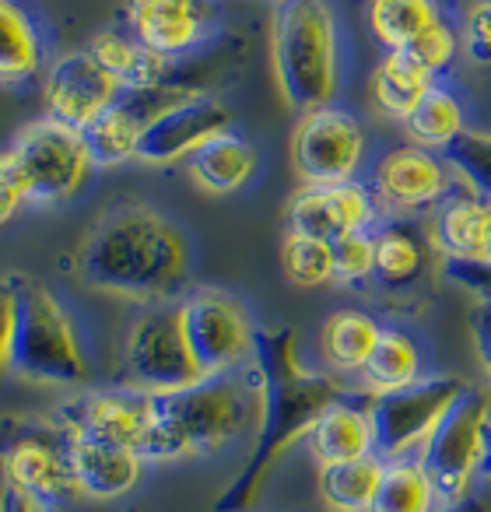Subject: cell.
I'll use <instances>...</instances> for the list:
<instances>
[{
  "label": "cell",
  "instance_id": "52a82bcc",
  "mask_svg": "<svg viewBox=\"0 0 491 512\" xmlns=\"http://www.w3.org/2000/svg\"><path fill=\"white\" fill-rule=\"evenodd\" d=\"M0 460L8 488L39 512H60L81 495L71 463V435L57 421L0 418Z\"/></svg>",
  "mask_w": 491,
  "mask_h": 512
},
{
  "label": "cell",
  "instance_id": "ab89813d",
  "mask_svg": "<svg viewBox=\"0 0 491 512\" xmlns=\"http://www.w3.org/2000/svg\"><path fill=\"white\" fill-rule=\"evenodd\" d=\"M11 330H15V278H0V376L8 372Z\"/></svg>",
  "mask_w": 491,
  "mask_h": 512
},
{
  "label": "cell",
  "instance_id": "d6a6232c",
  "mask_svg": "<svg viewBox=\"0 0 491 512\" xmlns=\"http://www.w3.org/2000/svg\"><path fill=\"white\" fill-rule=\"evenodd\" d=\"M439 505V491L421 456H397V460H386L383 481H379L369 512H435Z\"/></svg>",
  "mask_w": 491,
  "mask_h": 512
},
{
  "label": "cell",
  "instance_id": "f546056e",
  "mask_svg": "<svg viewBox=\"0 0 491 512\" xmlns=\"http://www.w3.org/2000/svg\"><path fill=\"white\" fill-rule=\"evenodd\" d=\"M379 337H383V323L376 316L362 313V309H337L323 323V358L334 372H358L362 376Z\"/></svg>",
  "mask_w": 491,
  "mask_h": 512
},
{
  "label": "cell",
  "instance_id": "44dd1931",
  "mask_svg": "<svg viewBox=\"0 0 491 512\" xmlns=\"http://www.w3.org/2000/svg\"><path fill=\"white\" fill-rule=\"evenodd\" d=\"M71 463L81 495L120 498L137 488L148 460L134 446H120V442L71 439Z\"/></svg>",
  "mask_w": 491,
  "mask_h": 512
},
{
  "label": "cell",
  "instance_id": "30bf717a",
  "mask_svg": "<svg viewBox=\"0 0 491 512\" xmlns=\"http://www.w3.org/2000/svg\"><path fill=\"white\" fill-rule=\"evenodd\" d=\"M176 306L190 355L204 379L225 376L242 358L253 355L257 327L235 295L218 292V288H193Z\"/></svg>",
  "mask_w": 491,
  "mask_h": 512
},
{
  "label": "cell",
  "instance_id": "277c9868",
  "mask_svg": "<svg viewBox=\"0 0 491 512\" xmlns=\"http://www.w3.org/2000/svg\"><path fill=\"white\" fill-rule=\"evenodd\" d=\"M250 425V390L239 376H207L172 393H151V428L141 442L144 460L211 456Z\"/></svg>",
  "mask_w": 491,
  "mask_h": 512
},
{
  "label": "cell",
  "instance_id": "1f68e13d",
  "mask_svg": "<svg viewBox=\"0 0 491 512\" xmlns=\"http://www.w3.org/2000/svg\"><path fill=\"white\" fill-rule=\"evenodd\" d=\"M383 456H362L348 463H327L320 467V495L330 512H369L376 502L379 481H383Z\"/></svg>",
  "mask_w": 491,
  "mask_h": 512
},
{
  "label": "cell",
  "instance_id": "8d00e7d4",
  "mask_svg": "<svg viewBox=\"0 0 491 512\" xmlns=\"http://www.w3.org/2000/svg\"><path fill=\"white\" fill-rule=\"evenodd\" d=\"M334 246V281L362 292L376 281V232H348Z\"/></svg>",
  "mask_w": 491,
  "mask_h": 512
},
{
  "label": "cell",
  "instance_id": "6da1fadb",
  "mask_svg": "<svg viewBox=\"0 0 491 512\" xmlns=\"http://www.w3.org/2000/svg\"><path fill=\"white\" fill-rule=\"evenodd\" d=\"M253 369L260 386V421L253 449L239 474L218 495L214 512H246L267 488L281 456L306 439L320 414L344 397L327 372H313L299 358V337L292 327L257 330Z\"/></svg>",
  "mask_w": 491,
  "mask_h": 512
},
{
  "label": "cell",
  "instance_id": "2e32d148",
  "mask_svg": "<svg viewBox=\"0 0 491 512\" xmlns=\"http://www.w3.org/2000/svg\"><path fill=\"white\" fill-rule=\"evenodd\" d=\"M190 92V85H176V81H165V85L155 88H123L120 99L99 120L81 130L92 162L109 169V165H123L137 158V144H141L144 130Z\"/></svg>",
  "mask_w": 491,
  "mask_h": 512
},
{
  "label": "cell",
  "instance_id": "f35d334b",
  "mask_svg": "<svg viewBox=\"0 0 491 512\" xmlns=\"http://www.w3.org/2000/svg\"><path fill=\"white\" fill-rule=\"evenodd\" d=\"M442 278L463 292L491 302V256L484 260H442Z\"/></svg>",
  "mask_w": 491,
  "mask_h": 512
},
{
  "label": "cell",
  "instance_id": "bcb514c9",
  "mask_svg": "<svg viewBox=\"0 0 491 512\" xmlns=\"http://www.w3.org/2000/svg\"><path fill=\"white\" fill-rule=\"evenodd\" d=\"M470 4H477V8H491V0H470Z\"/></svg>",
  "mask_w": 491,
  "mask_h": 512
},
{
  "label": "cell",
  "instance_id": "4316f807",
  "mask_svg": "<svg viewBox=\"0 0 491 512\" xmlns=\"http://www.w3.org/2000/svg\"><path fill=\"white\" fill-rule=\"evenodd\" d=\"M46 64V39L18 0H0V81L22 85Z\"/></svg>",
  "mask_w": 491,
  "mask_h": 512
},
{
  "label": "cell",
  "instance_id": "f6af8a7d",
  "mask_svg": "<svg viewBox=\"0 0 491 512\" xmlns=\"http://www.w3.org/2000/svg\"><path fill=\"white\" fill-rule=\"evenodd\" d=\"M481 477L491 481V425H488V439H484V460H481Z\"/></svg>",
  "mask_w": 491,
  "mask_h": 512
},
{
  "label": "cell",
  "instance_id": "5b68a950",
  "mask_svg": "<svg viewBox=\"0 0 491 512\" xmlns=\"http://www.w3.org/2000/svg\"><path fill=\"white\" fill-rule=\"evenodd\" d=\"M8 369L29 383L78 386L88 379V355L64 302L32 278H15V330Z\"/></svg>",
  "mask_w": 491,
  "mask_h": 512
},
{
  "label": "cell",
  "instance_id": "8fae6325",
  "mask_svg": "<svg viewBox=\"0 0 491 512\" xmlns=\"http://www.w3.org/2000/svg\"><path fill=\"white\" fill-rule=\"evenodd\" d=\"M467 386L470 383H463L460 376H421L404 390L372 397L369 414L376 428V456L397 460L411 456L414 446H425V439L467 393Z\"/></svg>",
  "mask_w": 491,
  "mask_h": 512
},
{
  "label": "cell",
  "instance_id": "7dc6e473",
  "mask_svg": "<svg viewBox=\"0 0 491 512\" xmlns=\"http://www.w3.org/2000/svg\"><path fill=\"white\" fill-rule=\"evenodd\" d=\"M130 512H141V509H130Z\"/></svg>",
  "mask_w": 491,
  "mask_h": 512
},
{
  "label": "cell",
  "instance_id": "d4e9b609",
  "mask_svg": "<svg viewBox=\"0 0 491 512\" xmlns=\"http://www.w3.org/2000/svg\"><path fill=\"white\" fill-rule=\"evenodd\" d=\"M400 127H404V134H407V144H418V148L446 155V151L470 130L463 95L456 92L449 81H435L425 92V99L411 109V116H407Z\"/></svg>",
  "mask_w": 491,
  "mask_h": 512
},
{
  "label": "cell",
  "instance_id": "603a6c76",
  "mask_svg": "<svg viewBox=\"0 0 491 512\" xmlns=\"http://www.w3.org/2000/svg\"><path fill=\"white\" fill-rule=\"evenodd\" d=\"M306 439L320 467H327V463L362 460V456L376 453V428H372L369 407L355 404V400H348V397L330 404Z\"/></svg>",
  "mask_w": 491,
  "mask_h": 512
},
{
  "label": "cell",
  "instance_id": "e575fe53",
  "mask_svg": "<svg viewBox=\"0 0 491 512\" xmlns=\"http://www.w3.org/2000/svg\"><path fill=\"white\" fill-rule=\"evenodd\" d=\"M407 57L421 67L432 81H446L456 71L463 57V43H460V22L453 18H442L439 25L425 32L414 46H407Z\"/></svg>",
  "mask_w": 491,
  "mask_h": 512
},
{
  "label": "cell",
  "instance_id": "ba28073f",
  "mask_svg": "<svg viewBox=\"0 0 491 512\" xmlns=\"http://www.w3.org/2000/svg\"><path fill=\"white\" fill-rule=\"evenodd\" d=\"M491 425V393L481 386H467L460 400L449 407L432 435L421 446V463L439 491L442 509L470 498V484L481 474L484 439Z\"/></svg>",
  "mask_w": 491,
  "mask_h": 512
},
{
  "label": "cell",
  "instance_id": "74e56055",
  "mask_svg": "<svg viewBox=\"0 0 491 512\" xmlns=\"http://www.w3.org/2000/svg\"><path fill=\"white\" fill-rule=\"evenodd\" d=\"M460 43H463L467 64L481 67V71H491V8L470 4L460 22Z\"/></svg>",
  "mask_w": 491,
  "mask_h": 512
},
{
  "label": "cell",
  "instance_id": "cb8c5ba5",
  "mask_svg": "<svg viewBox=\"0 0 491 512\" xmlns=\"http://www.w3.org/2000/svg\"><path fill=\"white\" fill-rule=\"evenodd\" d=\"M88 53L120 81L123 88H155L165 85L172 74V67L165 57L151 53L134 32L123 25V29H102L92 36Z\"/></svg>",
  "mask_w": 491,
  "mask_h": 512
},
{
  "label": "cell",
  "instance_id": "7c38bea8",
  "mask_svg": "<svg viewBox=\"0 0 491 512\" xmlns=\"http://www.w3.org/2000/svg\"><path fill=\"white\" fill-rule=\"evenodd\" d=\"M369 183L383 211L404 218V214L435 211L460 186V176L446 155L404 141L372 158Z\"/></svg>",
  "mask_w": 491,
  "mask_h": 512
},
{
  "label": "cell",
  "instance_id": "c3c4849f",
  "mask_svg": "<svg viewBox=\"0 0 491 512\" xmlns=\"http://www.w3.org/2000/svg\"><path fill=\"white\" fill-rule=\"evenodd\" d=\"M274 4H281V0H274Z\"/></svg>",
  "mask_w": 491,
  "mask_h": 512
},
{
  "label": "cell",
  "instance_id": "7a4b0ae2",
  "mask_svg": "<svg viewBox=\"0 0 491 512\" xmlns=\"http://www.w3.org/2000/svg\"><path fill=\"white\" fill-rule=\"evenodd\" d=\"M190 267L183 228L137 200H116L106 207L78 256L81 278L92 288L155 306L183 299Z\"/></svg>",
  "mask_w": 491,
  "mask_h": 512
},
{
  "label": "cell",
  "instance_id": "d6986e66",
  "mask_svg": "<svg viewBox=\"0 0 491 512\" xmlns=\"http://www.w3.org/2000/svg\"><path fill=\"white\" fill-rule=\"evenodd\" d=\"M123 85L99 64V60L85 50H71L50 64L43 85L46 116L67 123L74 130H85L95 123L116 99H120Z\"/></svg>",
  "mask_w": 491,
  "mask_h": 512
},
{
  "label": "cell",
  "instance_id": "5bb4252c",
  "mask_svg": "<svg viewBox=\"0 0 491 512\" xmlns=\"http://www.w3.org/2000/svg\"><path fill=\"white\" fill-rule=\"evenodd\" d=\"M123 25L169 64L218 36L214 0H123Z\"/></svg>",
  "mask_w": 491,
  "mask_h": 512
},
{
  "label": "cell",
  "instance_id": "484cf974",
  "mask_svg": "<svg viewBox=\"0 0 491 512\" xmlns=\"http://www.w3.org/2000/svg\"><path fill=\"white\" fill-rule=\"evenodd\" d=\"M442 18H449L442 0H369L365 4L369 36L383 53L414 46Z\"/></svg>",
  "mask_w": 491,
  "mask_h": 512
},
{
  "label": "cell",
  "instance_id": "f1b7e54d",
  "mask_svg": "<svg viewBox=\"0 0 491 512\" xmlns=\"http://www.w3.org/2000/svg\"><path fill=\"white\" fill-rule=\"evenodd\" d=\"M428 267L425 242L407 218H386L376 228V285L407 288Z\"/></svg>",
  "mask_w": 491,
  "mask_h": 512
},
{
  "label": "cell",
  "instance_id": "4fadbf2b",
  "mask_svg": "<svg viewBox=\"0 0 491 512\" xmlns=\"http://www.w3.org/2000/svg\"><path fill=\"white\" fill-rule=\"evenodd\" d=\"M127 372L137 390L148 393H172L204 379L186 344L179 306L162 302L134 323L127 337Z\"/></svg>",
  "mask_w": 491,
  "mask_h": 512
},
{
  "label": "cell",
  "instance_id": "7bdbcfd3",
  "mask_svg": "<svg viewBox=\"0 0 491 512\" xmlns=\"http://www.w3.org/2000/svg\"><path fill=\"white\" fill-rule=\"evenodd\" d=\"M0 512H39V509L29 502V498L18 495V491L4 488V491H0Z\"/></svg>",
  "mask_w": 491,
  "mask_h": 512
},
{
  "label": "cell",
  "instance_id": "9c48e42d",
  "mask_svg": "<svg viewBox=\"0 0 491 512\" xmlns=\"http://www.w3.org/2000/svg\"><path fill=\"white\" fill-rule=\"evenodd\" d=\"M365 162H369V130L351 109L323 106L299 116L292 134V165L306 186L362 179Z\"/></svg>",
  "mask_w": 491,
  "mask_h": 512
},
{
  "label": "cell",
  "instance_id": "e0dca14e",
  "mask_svg": "<svg viewBox=\"0 0 491 512\" xmlns=\"http://www.w3.org/2000/svg\"><path fill=\"white\" fill-rule=\"evenodd\" d=\"M53 421L67 428L71 439L120 442V446H134L141 453V442L151 428V393L137 390V386L92 390L60 407Z\"/></svg>",
  "mask_w": 491,
  "mask_h": 512
},
{
  "label": "cell",
  "instance_id": "83f0119b",
  "mask_svg": "<svg viewBox=\"0 0 491 512\" xmlns=\"http://www.w3.org/2000/svg\"><path fill=\"white\" fill-rule=\"evenodd\" d=\"M432 85L435 81L428 78L404 50L379 53L376 67H372V81H369L372 106H376L379 116H386V120L404 123Z\"/></svg>",
  "mask_w": 491,
  "mask_h": 512
},
{
  "label": "cell",
  "instance_id": "b9f144b4",
  "mask_svg": "<svg viewBox=\"0 0 491 512\" xmlns=\"http://www.w3.org/2000/svg\"><path fill=\"white\" fill-rule=\"evenodd\" d=\"M22 207H25V197H22V190H18V183L0 169V225H8Z\"/></svg>",
  "mask_w": 491,
  "mask_h": 512
},
{
  "label": "cell",
  "instance_id": "7402d4cb",
  "mask_svg": "<svg viewBox=\"0 0 491 512\" xmlns=\"http://www.w3.org/2000/svg\"><path fill=\"white\" fill-rule=\"evenodd\" d=\"M257 165H260L257 148L235 127L221 130L218 137H211L204 148H197L186 158V169H190L193 183L200 190L214 193V197H228V193L242 190V186L257 176Z\"/></svg>",
  "mask_w": 491,
  "mask_h": 512
},
{
  "label": "cell",
  "instance_id": "ac0fdd59",
  "mask_svg": "<svg viewBox=\"0 0 491 512\" xmlns=\"http://www.w3.org/2000/svg\"><path fill=\"white\" fill-rule=\"evenodd\" d=\"M232 127V109L211 92L193 88L186 99L169 106L137 144V162L144 165H176L186 162L197 148H204L211 137Z\"/></svg>",
  "mask_w": 491,
  "mask_h": 512
},
{
  "label": "cell",
  "instance_id": "836d02e7",
  "mask_svg": "<svg viewBox=\"0 0 491 512\" xmlns=\"http://www.w3.org/2000/svg\"><path fill=\"white\" fill-rule=\"evenodd\" d=\"M281 267L295 288H320L334 281V246L327 239L288 232L281 242Z\"/></svg>",
  "mask_w": 491,
  "mask_h": 512
},
{
  "label": "cell",
  "instance_id": "ffe728a7",
  "mask_svg": "<svg viewBox=\"0 0 491 512\" xmlns=\"http://www.w3.org/2000/svg\"><path fill=\"white\" fill-rule=\"evenodd\" d=\"M432 246L442 260H484L491 256V200L456 186L432 214Z\"/></svg>",
  "mask_w": 491,
  "mask_h": 512
},
{
  "label": "cell",
  "instance_id": "3957f363",
  "mask_svg": "<svg viewBox=\"0 0 491 512\" xmlns=\"http://www.w3.org/2000/svg\"><path fill=\"white\" fill-rule=\"evenodd\" d=\"M271 64L295 113L337 106L348 74V43L330 0H281L271 15Z\"/></svg>",
  "mask_w": 491,
  "mask_h": 512
},
{
  "label": "cell",
  "instance_id": "8992f818",
  "mask_svg": "<svg viewBox=\"0 0 491 512\" xmlns=\"http://www.w3.org/2000/svg\"><path fill=\"white\" fill-rule=\"evenodd\" d=\"M0 169L18 183L25 204L53 207L85 190L95 162L81 130L43 116L18 130L15 141L0 151Z\"/></svg>",
  "mask_w": 491,
  "mask_h": 512
},
{
  "label": "cell",
  "instance_id": "9a60e30c",
  "mask_svg": "<svg viewBox=\"0 0 491 512\" xmlns=\"http://www.w3.org/2000/svg\"><path fill=\"white\" fill-rule=\"evenodd\" d=\"M386 221L369 179H351L337 186H302L288 204V232L313 239H341L348 232H376Z\"/></svg>",
  "mask_w": 491,
  "mask_h": 512
},
{
  "label": "cell",
  "instance_id": "ee69618b",
  "mask_svg": "<svg viewBox=\"0 0 491 512\" xmlns=\"http://www.w3.org/2000/svg\"><path fill=\"white\" fill-rule=\"evenodd\" d=\"M442 512H488V505H484L481 498H463V502H456V505H446Z\"/></svg>",
  "mask_w": 491,
  "mask_h": 512
},
{
  "label": "cell",
  "instance_id": "60d3db41",
  "mask_svg": "<svg viewBox=\"0 0 491 512\" xmlns=\"http://www.w3.org/2000/svg\"><path fill=\"white\" fill-rule=\"evenodd\" d=\"M470 330H474L477 358H481L484 372H488V379H491V302H477Z\"/></svg>",
  "mask_w": 491,
  "mask_h": 512
},
{
  "label": "cell",
  "instance_id": "d590c367",
  "mask_svg": "<svg viewBox=\"0 0 491 512\" xmlns=\"http://www.w3.org/2000/svg\"><path fill=\"white\" fill-rule=\"evenodd\" d=\"M446 158L470 193L491 200V130L470 127L467 134L446 151Z\"/></svg>",
  "mask_w": 491,
  "mask_h": 512
},
{
  "label": "cell",
  "instance_id": "4dcf8cb0",
  "mask_svg": "<svg viewBox=\"0 0 491 512\" xmlns=\"http://www.w3.org/2000/svg\"><path fill=\"white\" fill-rule=\"evenodd\" d=\"M421 369H425V358H421L418 341L400 327H383V337H379L372 358L365 362L362 379L376 397H383V393H397L404 386L418 383Z\"/></svg>",
  "mask_w": 491,
  "mask_h": 512
}]
</instances>
